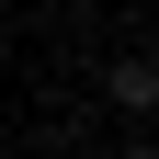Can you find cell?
<instances>
[{
    "label": "cell",
    "instance_id": "obj_1",
    "mask_svg": "<svg viewBox=\"0 0 159 159\" xmlns=\"http://www.w3.org/2000/svg\"><path fill=\"white\" fill-rule=\"evenodd\" d=\"M102 91H114V114H148V102H159V57H114Z\"/></svg>",
    "mask_w": 159,
    "mask_h": 159
},
{
    "label": "cell",
    "instance_id": "obj_2",
    "mask_svg": "<svg viewBox=\"0 0 159 159\" xmlns=\"http://www.w3.org/2000/svg\"><path fill=\"white\" fill-rule=\"evenodd\" d=\"M136 159H159V148H136Z\"/></svg>",
    "mask_w": 159,
    "mask_h": 159
}]
</instances>
